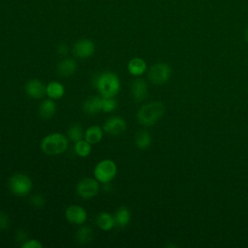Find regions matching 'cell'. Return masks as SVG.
Wrapping results in <instances>:
<instances>
[{"instance_id": "1", "label": "cell", "mask_w": 248, "mask_h": 248, "mask_svg": "<svg viewBox=\"0 0 248 248\" xmlns=\"http://www.w3.org/2000/svg\"><path fill=\"white\" fill-rule=\"evenodd\" d=\"M93 85L102 97H114L120 90L119 78L112 72L96 75L93 78Z\"/></svg>"}, {"instance_id": "2", "label": "cell", "mask_w": 248, "mask_h": 248, "mask_svg": "<svg viewBox=\"0 0 248 248\" xmlns=\"http://www.w3.org/2000/svg\"><path fill=\"white\" fill-rule=\"evenodd\" d=\"M165 106L161 102H151L142 106L138 111V120L143 126L154 125L164 114Z\"/></svg>"}, {"instance_id": "3", "label": "cell", "mask_w": 248, "mask_h": 248, "mask_svg": "<svg viewBox=\"0 0 248 248\" xmlns=\"http://www.w3.org/2000/svg\"><path fill=\"white\" fill-rule=\"evenodd\" d=\"M68 147L66 137L59 133H53L45 137L41 142V149L47 155H58Z\"/></svg>"}, {"instance_id": "4", "label": "cell", "mask_w": 248, "mask_h": 248, "mask_svg": "<svg viewBox=\"0 0 248 248\" xmlns=\"http://www.w3.org/2000/svg\"><path fill=\"white\" fill-rule=\"evenodd\" d=\"M8 186L12 194L18 197H24L30 193L32 189V181L26 174L16 173L10 177Z\"/></svg>"}, {"instance_id": "5", "label": "cell", "mask_w": 248, "mask_h": 248, "mask_svg": "<svg viewBox=\"0 0 248 248\" xmlns=\"http://www.w3.org/2000/svg\"><path fill=\"white\" fill-rule=\"evenodd\" d=\"M116 170L117 168L115 163L109 159H105L95 166L94 176L102 183H108L114 178Z\"/></svg>"}, {"instance_id": "6", "label": "cell", "mask_w": 248, "mask_h": 248, "mask_svg": "<svg viewBox=\"0 0 248 248\" xmlns=\"http://www.w3.org/2000/svg\"><path fill=\"white\" fill-rule=\"evenodd\" d=\"M171 75L170 67L166 63H157L148 71V78L154 84H163L169 80Z\"/></svg>"}, {"instance_id": "7", "label": "cell", "mask_w": 248, "mask_h": 248, "mask_svg": "<svg viewBox=\"0 0 248 248\" xmlns=\"http://www.w3.org/2000/svg\"><path fill=\"white\" fill-rule=\"evenodd\" d=\"M99 183L97 179L85 177L81 179L77 185V192L79 197L83 199H91L98 194Z\"/></svg>"}, {"instance_id": "8", "label": "cell", "mask_w": 248, "mask_h": 248, "mask_svg": "<svg viewBox=\"0 0 248 248\" xmlns=\"http://www.w3.org/2000/svg\"><path fill=\"white\" fill-rule=\"evenodd\" d=\"M127 128L125 120L120 116H111L107 119L103 126V130L109 135H121Z\"/></svg>"}, {"instance_id": "9", "label": "cell", "mask_w": 248, "mask_h": 248, "mask_svg": "<svg viewBox=\"0 0 248 248\" xmlns=\"http://www.w3.org/2000/svg\"><path fill=\"white\" fill-rule=\"evenodd\" d=\"M65 216L70 223L82 225L87 219V212L82 206L71 205L66 209Z\"/></svg>"}, {"instance_id": "10", "label": "cell", "mask_w": 248, "mask_h": 248, "mask_svg": "<svg viewBox=\"0 0 248 248\" xmlns=\"http://www.w3.org/2000/svg\"><path fill=\"white\" fill-rule=\"evenodd\" d=\"M74 54L78 58H88L95 50V46L92 41L88 39H82L78 41L74 46Z\"/></svg>"}, {"instance_id": "11", "label": "cell", "mask_w": 248, "mask_h": 248, "mask_svg": "<svg viewBox=\"0 0 248 248\" xmlns=\"http://www.w3.org/2000/svg\"><path fill=\"white\" fill-rule=\"evenodd\" d=\"M25 92L31 98L41 99L46 94V86L41 80L37 78H33V79H30L28 82H26Z\"/></svg>"}, {"instance_id": "12", "label": "cell", "mask_w": 248, "mask_h": 248, "mask_svg": "<svg viewBox=\"0 0 248 248\" xmlns=\"http://www.w3.org/2000/svg\"><path fill=\"white\" fill-rule=\"evenodd\" d=\"M131 94L136 102L143 101L147 96V85L142 78H136L131 85Z\"/></svg>"}, {"instance_id": "13", "label": "cell", "mask_w": 248, "mask_h": 248, "mask_svg": "<svg viewBox=\"0 0 248 248\" xmlns=\"http://www.w3.org/2000/svg\"><path fill=\"white\" fill-rule=\"evenodd\" d=\"M102 96H91L87 98L82 105L83 111L87 114H96L102 110Z\"/></svg>"}, {"instance_id": "14", "label": "cell", "mask_w": 248, "mask_h": 248, "mask_svg": "<svg viewBox=\"0 0 248 248\" xmlns=\"http://www.w3.org/2000/svg\"><path fill=\"white\" fill-rule=\"evenodd\" d=\"M57 73L61 77H71L77 70V63L72 58H65L61 60L57 65Z\"/></svg>"}, {"instance_id": "15", "label": "cell", "mask_w": 248, "mask_h": 248, "mask_svg": "<svg viewBox=\"0 0 248 248\" xmlns=\"http://www.w3.org/2000/svg\"><path fill=\"white\" fill-rule=\"evenodd\" d=\"M56 111V104L53 99L44 100L39 107V113L43 119H50Z\"/></svg>"}, {"instance_id": "16", "label": "cell", "mask_w": 248, "mask_h": 248, "mask_svg": "<svg viewBox=\"0 0 248 248\" xmlns=\"http://www.w3.org/2000/svg\"><path fill=\"white\" fill-rule=\"evenodd\" d=\"M114 222L115 225L119 228H124L127 226L131 220V213L128 207L126 206H120L117 208V210L114 213Z\"/></svg>"}, {"instance_id": "17", "label": "cell", "mask_w": 248, "mask_h": 248, "mask_svg": "<svg viewBox=\"0 0 248 248\" xmlns=\"http://www.w3.org/2000/svg\"><path fill=\"white\" fill-rule=\"evenodd\" d=\"M65 92V88L62 83L58 81H51L46 86V95L53 100L60 99Z\"/></svg>"}, {"instance_id": "18", "label": "cell", "mask_w": 248, "mask_h": 248, "mask_svg": "<svg viewBox=\"0 0 248 248\" xmlns=\"http://www.w3.org/2000/svg\"><path fill=\"white\" fill-rule=\"evenodd\" d=\"M146 70L145 61L140 57L131 59L128 63V71L133 76H140Z\"/></svg>"}, {"instance_id": "19", "label": "cell", "mask_w": 248, "mask_h": 248, "mask_svg": "<svg viewBox=\"0 0 248 248\" xmlns=\"http://www.w3.org/2000/svg\"><path fill=\"white\" fill-rule=\"evenodd\" d=\"M97 225L103 231H110L114 226V218L108 212H101L97 216Z\"/></svg>"}, {"instance_id": "20", "label": "cell", "mask_w": 248, "mask_h": 248, "mask_svg": "<svg viewBox=\"0 0 248 248\" xmlns=\"http://www.w3.org/2000/svg\"><path fill=\"white\" fill-rule=\"evenodd\" d=\"M152 141L151 136L147 131L140 130L135 137V143L140 149H146L150 146Z\"/></svg>"}, {"instance_id": "21", "label": "cell", "mask_w": 248, "mask_h": 248, "mask_svg": "<svg viewBox=\"0 0 248 248\" xmlns=\"http://www.w3.org/2000/svg\"><path fill=\"white\" fill-rule=\"evenodd\" d=\"M84 138L91 144L97 143L103 138V130L99 126H91L85 131Z\"/></svg>"}, {"instance_id": "22", "label": "cell", "mask_w": 248, "mask_h": 248, "mask_svg": "<svg viewBox=\"0 0 248 248\" xmlns=\"http://www.w3.org/2000/svg\"><path fill=\"white\" fill-rule=\"evenodd\" d=\"M77 240L79 244H87L89 243L93 238V231L90 227L87 226H81L78 232H77Z\"/></svg>"}, {"instance_id": "23", "label": "cell", "mask_w": 248, "mask_h": 248, "mask_svg": "<svg viewBox=\"0 0 248 248\" xmlns=\"http://www.w3.org/2000/svg\"><path fill=\"white\" fill-rule=\"evenodd\" d=\"M75 152L79 157H87L91 152V143L86 140H80L75 144Z\"/></svg>"}, {"instance_id": "24", "label": "cell", "mask_w": 248, "mask_h": 248, "mask_svg": "<svg viewBox=\"0 0 248 248\" xmlns=\"http://www.w3.org/2000/svg\"><path fill=\"white\" fill-rule=\"evenodd\" d=\"M68 137L71 140H73L75 142L82 140V137H83L82 127L78 123L71 125L70 128L68 129Z\"/></svg>"}, {"instance_id": "25", "label": "cell", "mask_w": 248, "mask_h": 248, "mask_svg": "<svg viewBox=\"0 0 248 248\" xmlns=\"http://www.w3.org/2000/svg\"><path fill=\"white\" fill-rule=\"evenodd\" d=\"M117 107L116 101L113 97H103L102 100V111L104 112H111Z\"/></svg>"}, {"instance_id": "26", "label": "cell", "mask_w": 248, "mask_h": 248, "mask_svg": "<svg viewBox=\"0 0 248 248\" xmlns=\"http://www.w3.org/2000/svg\"><path fill=\"white\" fill-rule=\"evenodd\" d=\"M46 200L43 195L41 194H35L30 198V203L36 207H41L45 204Z\"/></svg>"}, {"instance_id": "27", "label": "cell", "mask_w": 248, "mask_h": 248, "mask_svg": "<svg viewBox=\"0 0 248 248\" xmlns=\"http://www.w3.org/2000/svg\"><path fill=\"white\" fill-rule=\"evenodd\" d=\"M22 248H42L43 244L36 239H27L21 244Z\"/></svg>"}, {"instance_id": "28", "label": "cell", "mask_w": 248, "mask_h": 248, "mask_svg": "<svg viewBox=\"0 0 248 248\" xmlns=\"http://www.w3.org/2000/svg\"><path fill=\"white\" fill-rule=\"evenodd\" d=\"M10 226V218L9 216L0 211V230H7Z\"/></svg>"}, {"instance_id": "29", "label": "cell", "mask_w": 248, "mask_h": 248, "mask_svg": "<svg viewBox=\"0 0 248 248\" xmlns=\"http://www.w3.org/2000/svg\"><path fill=\"white\" fill-rule=\"evenodd\" d=\"M27 232L24 230H18L16 233V239L18 242H24L27 240Z\"/></svg>"}, {"instance_id": "30", "label": "cell", "mask_w": 248, "mask_h": 248, "mask_svg": "<svg viewBox=\"0 0 248 248\" xmlns=\"http://www.w3.org/2000/svg\"><path fill=\"white\" fill-rule=\"evenodd\" d=\"M57 51H58L59 54L65 55V54H67V52H68V47H67L66 45H60V46H58V48H57Z\"/></svg>"}, {"instance_id": "31", "label": "cell", "mask_w": 248, "mask_h": 248, "mask_svg": "<svg viewBox=\"0 0 248 248\" xmlns=\"http://www.w3.org/2000/svg\"><path fill=\"white\" fill-rule=\"evenodd\" d=\"M244 37H245V41L248 43V27H247V28H246V30H245Z\"/></svg>"}]
</instances>
